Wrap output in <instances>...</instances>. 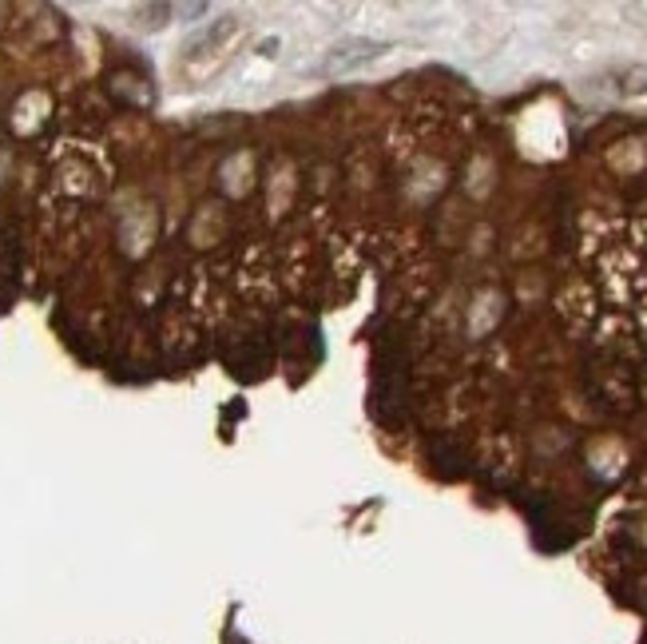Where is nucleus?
<instances>
[{
	"mask_svg": "<svg viewBox=\"0 0 647 644\" xmlns=\"http://www.w3.org/2000/svg\"><path fill=\"white\" fill-rule=\"evenodd\" d=\"M381 52H386V44H378V40H346V44L330 48L322 72H350V68L370 64L373 56H381Z\"/></svg>",
	"mask_w": 647,
	"mask_h": 644,
	"instance_id": "nucleus-1",
	"label": "nucleus"
},
{
	"mask_svg": "<svg viewBox=\"0 0 647 644\" xmlns=\"http://www.w3.org/2000/svg\"><path fill=\"white\" fill-rule=\"evenodd\" d=\"M619 88L627 92V96H647V64H635L624 72V84Z\"/></svg>",
	"mask_w": 647,
	"mask_h": 644,
	"instance_id": "nucleus-2",
	"label": "nucleus"
}]
</instances>
